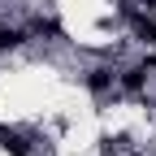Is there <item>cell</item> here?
Here are the masks:
<instances>
[{
    "mask_svg": "<svg viewBox=\"0 0 156 156\" xmlns=\"http://www.w3.org/2000/svg\"><path fill=\"white\" fill-rule=\"evenodd\" d=\"M0 147H5L9 156H30L26 134H17V130H9V126H0Z\"/></svg>",
    "mask_w": 156,
    "mask_h": 156,
    "instance_id": "cell-5",
    "label": "cell"
},
{
    "mask_svg": "<svg viewBox=\"0 0 156 156\" xmlns=\"http://www.w3.org/2000/svg\"><path fill=\"white\" fill-rule=\"evenodd\" d=\"M30 35H39V39H65L61 22L48 17V13H35V17H30Z\"/></svg>",
    "mask_w": 156,
    "mask_h": 156,
    "instance_id": "cell-4",
    "label": "cell"
},
{
    "mask_svg": "<svg viewBox=\"0 0 156 156\" xmlns=\"http://www.w3.org/2000/svg\"><path fill=\"white\" fill-rule=\"evenodd\" d=\"M26 35H30V30H22V26H0V52L22 48V44H26Z\"/></svg>",
    "mask_w": 156,
    "mask_h": 156,
    "instance_id": "cell-6",
    "label": "cell"
},
{
    "mask_svg": "<svg viewBox=\"0 0 156 156\" xmlns=\"http://www.w3.org/2000/svg\"><path fill=\"white\" fill-rule=\"evenodd\" d=\"M147 65H130V69H122V74H117V83H122V91H130V95H139L143 87H147Z\"/></svg>",
    "mask_w": 156,
    "mask_h": 156,
    "instance_id": "cell-3",
    "label": "cell"
},
{
    "mask_svg": "<svg viewBox=\"0 0 156 156\" xmlns=\"http://www.w3.org/2000/svg\"><path fill=\"white\" fill-rule=\"evenodd\" d=\"M83 83H87V91L104 95V91L117 83V69H113V65H95V69H87V78H83Z\"/></svg>",
    "mask_w": 156,
    "mask_h": 156,
    "instance_id": "cell-1",
    "label": "cell"
},
{
    "mask_svg": "<svg viewBox=\"0 0 156 156\" xmlns=\"http://www.w3.org/2000/svg\"><path fill=\"white\" fill-rule=\"evenodd\" d=\"M122 13L130 17V26H134V39H143V44H156V22L147 13H134L130 5H122Z\"/></svg>",
    "mask_w": 156,
    "mask_h": 156,
    "instance_id": "cell-2",
    "label": "cell"
}]
</instances>
